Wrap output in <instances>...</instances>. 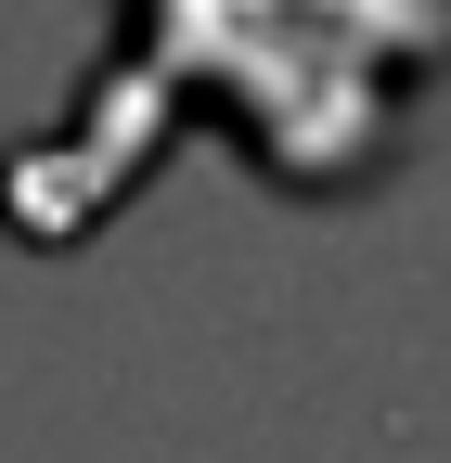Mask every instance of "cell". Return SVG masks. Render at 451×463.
I'll use <instances>...</instances> for the list:
<instances>
[{
    "mask_svg": "<svg viewBox=\"0 0 451 463\" xmlns=\"http://www.w3.org/2000/svg\"><path fill=\"white\" fill-rule=\"evenodd\" d=\"M426 78H451V0H117L78 103L0 142V232L78 258L181 116H219L271 194H374Z\"/></svg>",
    "mask_w": 451,
    "mask_h": 463,
    "instance_id": "obj_1",
    "label": "cell"
}]
</instances>
